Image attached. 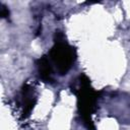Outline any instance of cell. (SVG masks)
<instances>
[{
  "label": "cell",
  "instance_id": "6da1fadb",
  "mask_svg": "<svg viewBox=\"0 0 130 130\" xmlns=\"http://www.w3.org/2000/svg\"><path fill=\"white\" fill-rule=\"evenodd\" d=\"M72 91L77 96L78 110L83 125L88 130H94V125L91 120V115L94 113L96 109L99 92L92 88L89 79L83 74L78 76L74 80Z\"/></svg>",
  "mask_w": 130,
  "mask_h": 130
},
{
  "label": "cell",
  "instance_id": "277c9868",
  "mask_svg": "<svg viewBox=\"0 0 130 130\" xmlns=\"http://www.w3.org/2000/svg\"><path fill=\"white\" fill-rule=\"evenodd\" d=\"M37 68L40 77L45 82H52L53 79V68L51 60L47 56H43L37 60Z\"/></svg>",
  "mask_w": 130,
  "mask_h": 130
},
{
  "label": "cell",
  "instance_id": "5b68a950",
  "mask_svg": "<svg viewBox=\"0 0 130 130\" xmlns=\"http://www.w3.org/2000/svg\"><path fill=\"white\" fill-rule=\"evenodd\" d=\"M0 15L3 18H7L9 16V10L7 9L6 6H4L2 4H0Z\"/></svg>",
  "mask_w": 130,
  "mask_h": 130
},
{
  "label": "cell",
  "instance_id": "3957f363",
  "mask_svg": "<svg viewBox=\"0 0 130 130\" xmlns=\"http://www.w3.org/2000/svg\"><path fill=\"white\" fill-rule=\"evenodd\" d=\"M19 98V104L22 109V117L26 118L30 115L34 107L37 104V93L35 91V88L29 84L23 85Z\"/></svg>",
  "mask_w": 130,
  "mask_h": 130
},
{
  "label": "cell",
  "instance_id": "7a4b0ae2",
  "mask_svg": "<svg viewBox=\"0 0 130 130\" xmlns=\"http://www.w3.org/2000/svg\"><path fill=\"white\" fill-rule=\"evenodd\" d=\"M75 50L66 41L61 31H56L54 36V46L52 47L49 58L55 65L60 75L66 74L75 61Z\"/></svg>",
  "mask_w": 130,
  "mask_h": 130
}]
</instances>
